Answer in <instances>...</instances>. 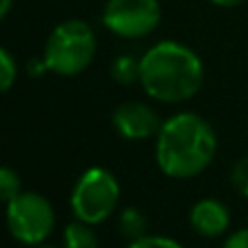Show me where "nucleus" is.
<instances>
[{
	"label": "nucleus",
	"instance_id": "nucleus-3",
	"mask_svg": "<svg viewBox=\"0 0 248 248\" xmlns=\"http://www.w3.org/2000/svg\"><path fill=\"white\" fill-rule=\"evenodd\" d=\"M96 55V35L83 20H65L55 26L44 46L48 70L59 77H77L90 68Z\"/></svg>",
	"mask_w": 248,
	"mask_h": 248
},
{
	"label": "nucleus",
	"instance_id": "nucleus-4",
	"mask_svg": "<svg viewBox=\"0 0 248 248\" xmlns=\"http://www.w3.org/2000/svg\"><path fill=\"white\" fill-rule=\"evenodd\" d=\"M120 205V183L105 168L85 170L70 194V207L77 220L87 224H100L111 218Z\"/></svg>",
	"mask_w": 248,
	"mask_h": 248
},
{
	"label": "nucleus",
	"instance_id": "nucleus-11",
	"mask_svg": "<svg viewBox=\"0 0 248 248\" xmlns=\"http://www.w3.org/2000/svg\"><path fill=\"white\" fill-rule=\"evenodd\" d=\"M111 77L120 85H133L140 81V59L131 55H120L116 57L111 65Z\"/></svg>",
	"mask_w": 248,
	"mask_h": 248
},
{
	"label": "nucleus",
	"instance_id": "nucleus-9",
	"mask_svg": "<svg viewBox=\"0 0 248 248\" xmlns=\"http://www.w3.org/2000/svg\"><path fill=\"white\" fill-rule=\"evenodd\" d=\"M118 231L122 233L126 240H137V237L146 235L148 231V220L135 207H124V209L118 214Z\"/></svg>",
	"mask_w": 248,
	"mask_h": 248
},
{
	"label": "nucleus",
	"instance_id": "nucleus-15",
	"mask_svg": "<svg viewBox=\"0 0 248 248\" xmlns=\"http://www.w3.org/2000/svg\"><path fill=\"white\" fill-rule=\"evenodd\" d=\"M128 248H183L179 242L170 240V237H163V235H141L137 240H133Z\"/></svg>",
	"mask_w": 248,
	"mask_h": 248
},
{
	"label": "nucleus",
	"instance_id": "nucleus-18",
	"mask_svg": "<svg viewBox=\"0 0 248 248\" xmlns=\"http://www.w3.org/2000/svg\"><path fill=\"white\" fill-rule=\"evenodd\" d=\"M214 4H218V7H227V9H231V7H240L242 2H246V0H211Z\"/></svg>",
	"mask_w": 248,
	"mask_h": 248
},
{
	"label": "nucleus",
	"instance_id": "nucleus-19",
	"mask_svg": "<svg viewBox=\"0 0 248 248\" xmlns=\"http://www.w3.org/2000/svg\"><path fill=\"white\" fill-rule=\"evenodd\" d=\"M13 0H0V17H7L9 11H11Z\"/></svg>",
	"mask_w": 248,
	"mask_h": 248
},
{
	"label": "nucleus",
	"instance_id": "nucleus-16",
	"mask_svg": "<svg viewBox=\"0 0 248 248\" xmlns=\"http://www.w3.org/2000/svg\"><path fill=\"white\" fill-rule=\"evenodd\" d=\"M222 248H248V227L235 231L233 235H229Z\"/></svg>",
	"mask_w": 248,
	"mask_h": 248
},
{
	"label": "nucleus",
	"instance_id": "nucleus-12",
	"mask_svg": "<svg viewBox=\"0 0 248 248\" xmlns=\"http://www.w3.org/2000/svg\"><path fill=\"white\" fill-rule=\"evenodd\" d=\"M16 78H17V63L11 52L7 48H2L0 50V90L9 92L13 87V83H16Z\"/></svg>",
	"mask_w": 248,
	"mask_h": 248
},
{
	"label": "nucleus",
	"instance_id": "nucleus-14",
	"mask_svg": "<svg viewBox=\"0 0 248 248\" xmlns=\"http://www.w3.org/2000/svg\"><path fill=\"white\" fill-rule=\"evenodd\" d=\"M231 183L237 194L248 198V157L235 161V166H233V170H231Z\"/></svg>",
	"mask_w": 248,
	"mask_h": 248
},
{
	"label": "nucleus",
	"instance_id": "nucleus-17",
	"mask_svg": "<svg viewBox=\"0 0 248 248\" xmlns=\"http://www.w3.org/2000/svg\"><path fill=\"white\" fill-rule=\"evenodd\" d=\"M26 70H29V74L31 77H42V74H46V72H50L48 70V65H46V61L44 59H31L29 61V65H26Z\"/></svg>",
	"mask_w": 248,
	"mask_h": 248
},
{
	"label": "nucleus",
	"instance_id": "nucleus-5",
	"mask_svg": "<svg viewBox=\"0 0 248 248\" xmlns=\"http://www.w3.org/2000/svg\"><path fill=\"white\" fill-rule=\"evenodd\" d=\"M7 227L13 240L39 246L55 229V209L42 194L22 192L7 202Z\"/></svg>",
	"mask_w": 248,
	"mask_h": 248
},
{
	"label": "nucleus",
	"instance_id": "nucleus-2",
	"mask_svg": "<svg viewBox=\"0 0 248 248\" xmlns=\"http://www.w3.org/2000/svg\"><path fill=\"white\" fill-rule=\"evenodd\" d=\"M205 65L201 57L179 42H159L140 59V85L159 103H185L201 92Z\"/></svg>",
	"mask_w": 248,
	"mask_h": 248
},
{
	"label": "nucleus",
	"instance_id": "nucleus-13",
	"mask_svg": "<svg viewBox=\"0 0 248 248\" xmlns=\"http://www.w3.org/2000/svg\"><path fill=\"white\" fill-rule=\"evenodd\" d=\"M20 187H22V183H20L17 172L11 170L9 166H4L2 170H0V196H2V201L4 202L13 201L17 194H22Z\"/></svg>",
	"mask_w": 248,
	"mask_h": 248
},
{
	"label": "nucleus",
	"instance_id": "nucleus-7",
	"mask_svg": "<svg viewBox=\"0 0 248 248\" xmlns=\"http://www.w3.org/2000/svg\"><path fill=\"white\" fill-rule=\"evenodd\" d=\"M113 128L124 140H148L157 137L163 122L159 120L157 111L140 100H128L116 107L113 111Z\"/></svg>",
	"mask_w": 248,
	"mask_h": 248
},
{
	"label": "nucleus",
	"instance_id": "nucleus-6",
	"mask_svg": "<svg viewBox=\"0 0 248 248\" xmlns=\"http://www.w3.org/2000/svg\"><path fill=\"white\" fill-rule=\"evenodd\" d=\"M161 22L159 0H107L103 24L124 39L150 35Z\"/></svg>",
	"mask_w": 248,
	"mask_h": 248
},
{
	"label": "nucleus",
	"instance_id": "nucleus-20",
	"mask_svg": "<svg viewBox=\"0 0 248 248\" xmlns=\"http://www.w3.org/2000/svg\"><path fill=\"white\" fill-rule=\"evenodd\" d=\"M35 248H59V246H52V244H39V246H35Z\"/></svg>",
	"mask_w": 248,
	"mask_h": 248
},
{
	"label": "nucleus",
	"instance_id": "nucleus-1",
	"mask_svg": "<svg viewBox=\"0 0 248 248\" xmlns=\"http://www.w3.org/2000/svg\"><path fill=\"white\" fill-rule=\"evenodd\" d=\"M218 150V137L209 122L192 111L168 118L157 135L159 170L172 179H192L211 166Z\"/></svg>",
	"mask_w": 248,
	"mask_h": 248
},
{
	"label": "nucleus",
	"instance_id": "nucleus-8",
	"mask_svg": "<svg viewBox=\"0 0 248 248\" xmlns=\"http://www.w3.org/2000/svg\"><path fill=\"white\" fill-rule=\"evenodd\" d=\"M189 224L201 237H220L231 224V214L218 198H201L189 211Z\"/></svg>",
	"mask_w": 248,
	"mask_h": 248
},
{
	"label": "nucleus",
	"instance_id": "nucleus-10",
	"mask_svg": "<svg viewBox=\"0 0 248 248\" xmlns=\"http://www.w3.org/2000/svg\"><path fill=\"white\" fill-rule=\"evenodd\" d=\"M63 248H100L98 237L87 222H70L63 231Z\"/></svg>",
	"mask_w": 248,
	"mask_h": 248
}]
</instances>
